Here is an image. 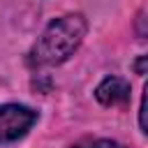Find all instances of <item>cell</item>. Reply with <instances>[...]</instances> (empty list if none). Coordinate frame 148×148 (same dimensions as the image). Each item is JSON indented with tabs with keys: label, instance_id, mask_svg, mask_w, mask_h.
Returning <instances> with one entry per match:
<instances>
[{
	"label": "cell",
	"instance_id": "obj_2",
	"mask_svg": "<svg viewBox=\"0 0 148 148\" xmlns=\"http://www.w3.org/2000/svg\"><path fill=\"white\" fill-rule=\"evenodd\" d=\"M37 123V111L23 104H2L0 106V143L16 141L28 134Z\"/></svg>",
	"mask_w": 148,
	"mask_h": 148
},
{
	"label": "cell",
	"instance_id": "obj_3",
	"mask_svg": "<svg viewBox=\"0 0 148 148\" xmlns=\"http://www.w3.org/2000/svg\"><path fill=\"white\" fill-rule=\"evenodd\" d=\"M95 97L104 106H125L130 102V83L123 76H106L95 88Z\"/></svg>",
	"mask_w": 148,
	"mask_h": 148
},
{
	"label": "cell",
	"instance_id": "obj_1",
	"mask_svg": "<svg viewBox=\"0 0 148 148\" xmlns=\"http://www.w3.org/2000/svg\"><path fill=\"white\" fill-rule=\"evenodd\" d=\"M86 32H88V23L81 14H65L51 21L30 51V65L53 67L65 62L81 46Z\"/></svg>",
	"mask_w": 148,
	"mask_h": 148
},
{
	"label": "cell",
	"instance_id": "obj_5",
	"mask_svg": "<svg viewBox=\"0 0 148 148\" xmlns=\"http://www.w3.org/2000/svg\"><path fill=\"white\" fill-rule=\"evenodd\" d=\"M139 125L141 130L148 134V83L143 88V97H141V109H139Z\"/></svg>",
	"mask_w": 148,
	"mask_h": 148
},
{
	"label": "cell",
	"instance_id": "obj_6",
	"mask_svg": "<svg viewBox=\"0 0 148 148\" xmlns=\"http://www.w3.org/2000/svg\"><path fill=\"white\" fill-rule=\"evenodd\" d=\"M132 69L136 74H148V53L146 56H139L134 62H132Z\"/></svg>",
	"mask_w": 148,
	"mask_h": 148
},
{
	"label": "cell",
	"instance_id": "obj_4",
	"mask_svg": "<svg viewBox=\"0 0 148 148\" xmlns=\"http://www.w3.org/2000/svg\"><path fill=\"white\" fill-rule=\"evenodd\" d=\"M74 148H125V146L113 139H86V141L76 143Z\"/></svg>",
	"mask_w": 148,
	"mask_h": 148
}]
</instances>
